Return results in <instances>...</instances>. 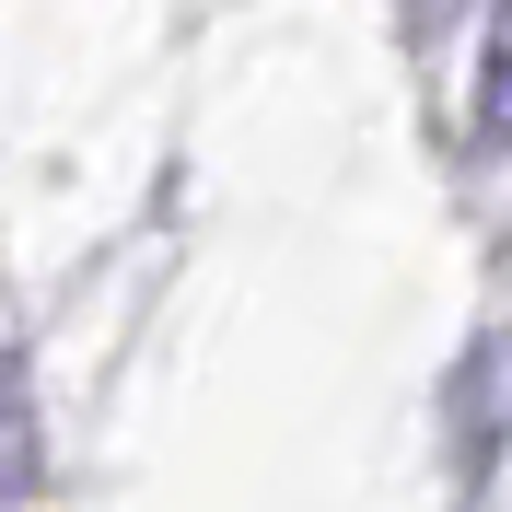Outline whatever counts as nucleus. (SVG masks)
I'll return each instance as SVG.
<instances>
[{
    "label": "nucleus",
    "instance_id": "obj_2",
    "mask_svg": "<svg viewBox=\"0 0 512 512\" xmlns=\"http://www.w3.org/2000/svg\"><path fill=\"white\" fill-rule=\"evenodd\" d=\"M478 140L512 152V0L489 12V59H478Z\"/></svg>",
    "mask_w": 512,
    "mask_h": 512
},
{
    "label": "nucleus",
    "instance_id": "obj_3",
    "mask_svg": "<svg viewBox=\"0 0 512 512\" xmlns=\"http://www.w3.org/2000/svg\"><path fill=\"white\" fill-rule=\"evenodd\" d=\"M396 12H408V24H443V12H454V0H396Z\"/></svg>",
    "mask_w": 512,
    "mask_h": 512
},
{
    "label": "nucleus",
    "instance_id": "obj_1",
    "mask_svg": "<svg viewBox=\"0 0 512 512\" xmlns=\"http://www.w3.org/2000/svg\"><path fill=\"white\" fill-rule=\"evenodd\" d=\"M35 489V408H24V373L0 361V512Z\"/></svg>",
    "mask_w": 512,
    "mask_h": 512
}]
</instances>
